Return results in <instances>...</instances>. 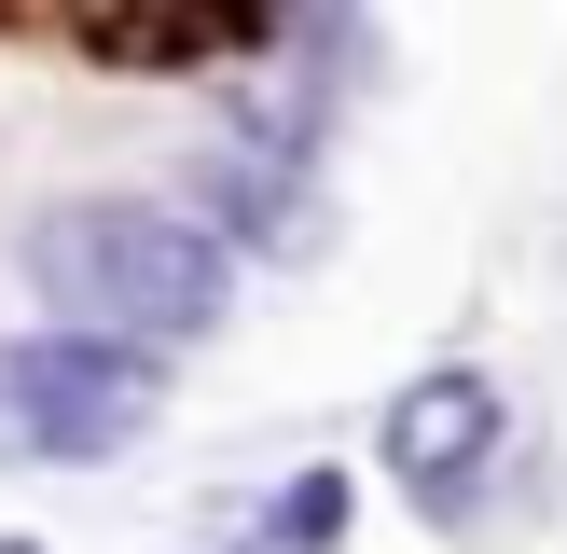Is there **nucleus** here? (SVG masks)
Masks as SVG:
<instances>
[{
	"label": "nucleus",
	"mask_w": 567,
	"mask_h": 554,
	"mask_svg": "<svg viewBox=\"0 0 567 554\" xmlns=\"http://www.w3.org/2000/svg\"><path fill=\"white\" fill-rule=\"evenodd\" d=\"M0 554H42V541H0Z\"/></svg>",
	"instance_id": "obj_6"
},
{
	"label": "nucleus",
	"mask_w": 567,
	"mask_h": 554,
	"mask_svg": "<svg viewBox=\"0 0 567 554\" xmlns=\"http://www.w3.org/2000/svg\"><path fill=\"white\" fill-rule=\"evenodd\" d=\"M221 264H236V249L194 208H153V194H55V208L28 222V291H42V319L83 332V347H138V360H166L181 332L221 319V291H236Z\"/></svg>",
	"instance_id": "obj_1"
},
{
	"label": "nucleus",
	"mask_w": 567,
	"mask_h": 554,
	"mask_svg": "<svg viewBox=\"0 0 567 554\" xmlns=\"http://www.w3.org/2000/svg\"><path fill=\"white\" fill-rule=\"evenodd\" d=\"M42 42L97 55V70H208V55H264L277 14H249V0H55Z\"/></svg>",
	"instance_id": "obj_3"
},
{
	"label": "nucleus",
	"mask_w": 567,
	"mask_h": 554,
	"mask_svg": "<svg viewBox=\"0 0 567 554\" xmlns=\"http://www.w3.org/2000/svg\"><path fill=\"white\" fill-rule=\"evenodd\" d=\"M347 541V471H291V499L264 513V554H332Z\"/></svg>",
	"instance_id": "obj_5"
},
{
	"label": "nucleus",
	"mask_w": 567,
	"mask_h": 554,
	"mask_svg": "<svg viewBox=\"0 0 567 554\" xmlns=\"http://www.w3.org/2000/svg\"><path fill=\"white\" fill-rule=\"evenodd\" d=\"M0 402H14V443H28V458H111V443L153 430L166 360L83 347V332H28V347H0Z\"/></svg>",
	"instance_id": "obj_2"
},
{
	"label": "nucleus",
	"mask_w": 567,
	"mask_h": 554,
	"mask_svg": "<svg viewBox=\"0 0 567 554\" xmlns=\"http://www.w3.org/2000/svg\"><path fill=\"white\" fill-rule=\"evenodd\" d=\"M388 485H471V471L498 458V375H471V360H443V375H415L402 402H388Z\"/></svg>",
	"instance_id": "obj_4"
}]
</instances>
